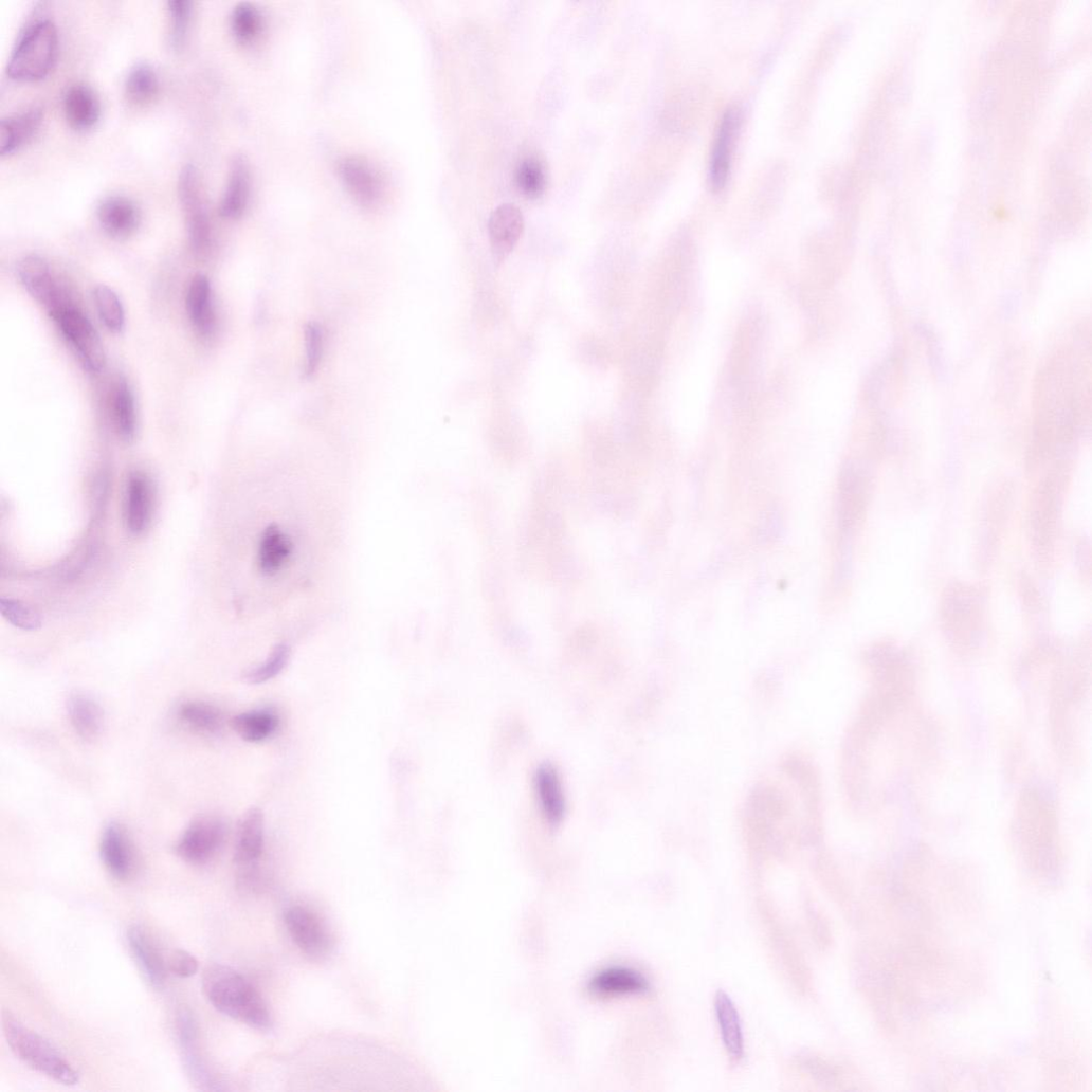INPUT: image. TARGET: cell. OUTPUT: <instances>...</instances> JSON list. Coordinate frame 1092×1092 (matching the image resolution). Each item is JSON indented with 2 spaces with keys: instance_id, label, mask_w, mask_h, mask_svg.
I'll return each mask as SVG.
<instances>
[{
  "instance_id": "6da1fadb",
  "label": "cell",
  "mask_w": 1092,
  "mask_h": 1092,
  "mask_svg": "<svg viewBox=\"0 0 1092 1092\" xmlns=\"http://www.w3.org/2000/svg\"><path fill=\"white\" fill-rule=\"evenodd\" d=\"M204 996L219 1013L258 1031H270L271 1014L256 988L238 971L223 965L206 969Z\"/></svg>"
},
{
  "instance_id": "7a4b0ae2",
  "label": "cell",
  "mask_w": 1092,
  "mask_h": 1092,
  "mask_svg": "<svg viewBox=\"0 0 1092 1092\" xmlns=\"http://www.w3.org/2000/svg\"><path fill=\"white\" fill-rule=\"evenodd\" d=\"M3 1030L11 1049L24 1063L61 1085L78 1084V1071L44 1037L10 1014L3 1018Z\"/></svg>"
},
{
  "instance_id": "3957f363",
  "label": "cell",
  "mask_w": 1092,
  "mask_h": 1092,
  "mask_svg": "<svg viewBox=\"0 0 1092 1092\" xmlns=\"http://www.w3.org/2000/svg\"><path fill=\"white\" fill-rule=\"evenodd\" d=\"M58 33L51 20H41L28 28L16 44L7 66L8 76L17 81L44 79L57 61Z\"/></svg>"
},
{
  "instance_id": "277c9868",
  "label": "cell",
  "mask_w": 1092,
  "mask_h": 1092,
  "mask_svg": "<svg viewBox=\"0 0 1092 1092\" xmlns=\"http://www.w3.org/2000/svg\"><path fill=\"white\" fill-rule=\"evenodd\" d=\"M62 335L90 372H101L106 365V353L99 335L88 317L66 302L50 313Z\"/></svg>"
},
{
  "instance_id": "5b68a950",
  "label": "cell",
  "mask_w": 1092,
  "mask_h": 1092,
  "mask_svg": "<svg viewBox=\"0 0 1092 1092\" xmlns=\"http://www.w3.org/2000/svg\"><path fill=\"white\" fill-rule=\"evenodd\" d=\"M178 188L192 251L199 258L206 257L213 245V230L200 178L194 166H186L181 171Z\"/></svg>"
},
{
  "instance_id": "8992f818",
  "label": "cell",
  "mask_w": 1092,
  "mask_h": 1092,
  "mask_svg": "<svg viewBox=\"0 0 1092 1092\" xmlns=\"http://www.w3.org/2000/svg\"><path fill=\"white\" fill-rule=\"evenodd\" d=\"M226 835L219 817L200 815L190 822L177 843V855L193 866L211 862L220 852Z\"/></svg>"
},
{
  "instance_id": "52a82bcc",
  "label": "cell",
  "mask_w": 1092,
  "mask_h": 1092,
  "mask_svg": "<svg viewBox=\"0 0 1092 1092\" xmlns=\"http://www.w3.org/2000/svg\"><path fill=\"white\" fill-rule=\"evenodd\" d=\"M285 923L293 941L308 958L324 961L332 953V934L320 916L307 907H289L285 912Z\"/></svg>"
},
{
  "instance_id": "ba28073f",
  "label": "cell",
  "mask_w": 1092,
  "mask_h": 1092,
  "mask_svg": "<svg viewBox=\"0 0 1092 1092\" xmlns=\"http://www.w3.org/2000/svg\"><path fill=\"white\" fill-rule=\"evenodd\" d=\"M154 497L150 477L142 471L131 472L127 478L124 501V522L130 533L139 535L149 528L153 516Z\"/></svg>"
},
{
  "instance_id": "9c48e42d",
  "label": "cell",
  "mask_w": 1092,
  "mask_h": 1092,
  "mask_svg": "<svg viewBox=\"0 0 1092 1092\" xmlns=\"http://www.w3.org/2000/svg\"><path fill=\"white\" fill-rule=\"evenodd\" d=\"M18 275L26 291L44 305L49 313L68 302L58 288L49 263L42 257L30 255L21 259Z\"/></svg>"
},
{
  "instance_id": "30bf717a",
  "label": "cell",
  "mask_w": 1092,
  "mask_h": 1092,
  "mask_svg": "<svg viewBox=\"0 0 1092 1092\" xmlns=\"http://www.w3.org/2000/svg\"><path fill=\"white\" fill-rule=\"evenodd\" d=\"M340 177L358 203L371 207L377 205L383 196V181L367 161L352 157L344 159L339 166Z\"/></svg>"
},
{
  "instance_id": "8fae6325",
  "label": "cell",
  "mask_w": 1092,
  "mask_h": 1092,
  "mask_svg": "<svg viewBox=\"0 0 1092 1092\" xmlns=\"http://www.w3.org/2000/svg\"><path fill=\"white\" fill-rule=\"evenodd\" d=\"M101 860L119 881H127L135 870V854L126 831L119 824L107 825L99 842Z\"/></svg>"
},
{
  "instance_id": "7c38bea8",
  "label": "cell",
  "mask_w": 1092,
  "mask_h": 1092,
  "mask_svg": "<svg viewBox=\"0 0 1092 1092\" xmlns=\"http://www.w3.org/2000/svg\"><path fill=\"white\" fill-rule=\"evenodd\" d=\"M127 942L148 982L156 988H163L167 981L168 966L150 933L141 925H132L127 930Z\"/></svg>"
},
{
  "instance_id": "4fadbf2b",
  "label": "cell",
  "mask_w": 1092,
  "mask_h": 1092,
  "mask_svg": "<svg viewBox=\"0 0 1092 1092\" xmlns=\"http://www.w3.org/2000/svg\"><path fill=\"white\" fill-rule=\"evenodd\" d=\"M740 124V113L733 108L727 110L721 120L710 160L709 178L714 189L724 188L728 181Z\"/></svg>"
},
{
  "instance_id": "5bb4252c",
  "label": "cell",
  "mask_w": 1092,
  "mask_h": 1092,
  "mask_svg": "<svg viewBox=\"0 0 1092 1092\" xmlns=\"http://www.w3.org/2000/svg\"><path fill=\"white\" fill-rule=\"evenodd\" d=\"M524 230V217L518 207L505 203L496 207L489 219V237L496 261H503L516 245Z\"/></svg>"
},
{
  "instance_id": "9a60e30c",
  "label": "cell",
  "mask_w": 1092,
  "mask_h": 1092,
  "mask_svg": "<svg viewBox=\"0 0 1092 1092\" xmlns=\"http://www.w3.org/2000/svg\"><path fill=\"white\" fill-rule=\"evenodd\" d=\"M294 552L291 536L277 524L265 528L259 539L257 565L261 575L275 577L290 562Z\"/></svg>"
},
{
  "instance_id": "2e32d148",
  "label": "cell",
  "mask_w": 1092,
  "mask_h": 1092,
  "mask_svg": "<svg viewBox=\"0 0 1092 1092\" xmlns=\"http://www.w3.org/2000/svg\"><path fill=\"white\" fill-rule=\"evenodd\" d=\"M97 218L104 232L116 239L131 236L141 223L139 207L130 199L122 196L103 200L97 210Z\"/></svg>"
},
{
  "instance_id": "e0dca14e",
  "label": "cell",
  "mask_w": 1092,
  "mask_h": 1092,
  "mask_svg": "<svg viewBox=\"0 0 1092 1092\" xmlns=\"http://www.w3.org/2000/svg\"><path fill=\"white\" fill-rule=\"evenodd\" d=\"M178 1035L185 1067L196 1084L204 1090H219L216 1078L211 1074L198 1051V1026L194 1017L183 1011L178 1016Z\"/></svg>"
},
{
  "instance_id": "ac0fdd59",
  "label": "cell",
  "mask_w": 1092,
  "mask_h": 1092,
  "mask_svg": "<svg viewBox=\"0 0 1092 1092\" xmlns=\"http://www.w3.org/2000/svg\"><path fill=\"white\" fill-rule=\"evenodd\" d=\"M263 814L258 807H251L242 816L237 830L234 849L237 867L248 869L259 860L263 851Z\"/></svg>"
},
{
  "instance_id": "d6986e66",
  "label": "cell",
  "mask_w": 1092,
  "mask_h": 1092,
  "mask_svg": "<svg viewBox=\"0 0 1092 1092\" xmlns=\"http://www.w3.org/2000/svg\"><path fill=\"white\" fill-rule=\"evenodd\" d=\"M649 989V981L639 971L621 966L601 970L589 983V990L600 997L642 995Z\"/></svg>"
},
{
  "instance_id": "ffe728a7",
  "label": "cell",
  "mask_w": 1092,
  "mask_h": 1092,
  "mask_svg": "<svg viewBox=\"0 0 1092 1092\" xmlns=\"http://www.w3.org/2000/svg\"><path fill=\"white\" fill-rule=\"evenodd\" d=\"M63 110L69 125L78 131L91 129L101 116L97 95L84 84L73 85L67 90L63 97Z\"/></svg>"
},
{
  "instance_id": "44dd1931",
  "label": "cell",
  "mask_w": 1092,
  "mask_h": 1092,
  "mask_svg": "<svg viewBox=\"0 0 1092 1092\" xmlns=\"http://www.w3.org/2000/svg\"><path fill=\"white\" fill-rule=\"evenodd\" d=\"M534 788L541 809L551 825L563 821L566 813V800L557 769L551 765H542L534 776Z\"/></svg>"
},
{
  "instance_id": "7402d4cb",
  "label": "cell",
  "mask_w": 1092,
  "mask_h": 1092,
  "mask_svg": "<svg viewBox=\"0 0 1092 1092\" xmlns=\"http://www.w3.org/2000/svg\"><path fill=\"white\" fill-rule=\"evenodd\" d=\"M42 119L40 108L3 119L0 123V156H12L26 145L39 130Z\"/></svg>"
},
{
  "instance_id": "603a6c76",
  "label": "cell",
  "mask_w": 1092,
  "mask_h": 1092,
  "mask_svg": "<svg viewBox=\"0 0 1092 1092\" xmlns=\"http://www.w3.org/2000/svg\"><path fill=\"white\" fill-rule=\"evenodd\" d=\"M251 194V177L247 162L236 158L231 166L229 181L220 202L219 213L225 219H238L245 212Z\"/></svg>"
},
{
  "instance_id": "cb8c5ba5",
  "label": "cell",
  "mask_w": 1092,
  "mask_h": 1092,
  "mask_svg": "<svg viewBox=\"0 0 1092 1092\" xmlns=\"http://www.w3.org/2000/svg\"><path fill=\"white\" fill-rule=\"evenodd\" d=\"M186 307L189 320L202 336H211L216 327V316L213 307L212 286L210 280L203 276H196L187 293Z\"/></svg>"
},
{
  "instance_id": "d4e9b609",
  "label": "cell",
  "mask_w": 1092,
  "mask_h": 1092,
  "mask_svg": "<svg viewBox=\"0 0 1092 1092\" xmlns=\"http://www.w3.org/2000/svg\"><path fill=\"white\" fill-rule=\"evenodd\" d=\"M68 715L76 734L86 742L96 740L105 724L104 711L91 697L75 694L69 698Z\"/></svg>"
},
{
  "instance_id": "484cf974",
  "label": "cell",
  "mask_w": 1092,
  "mask_h": 1092,
  "mask_svg": "<svg viewBox=\"0 0 1092 1092\" xmlns=\"http://www.w3.org/2000/svg\"><path fill=\"white\" fill-rule=\"evenodd\" d=\"M715 1011L726 1051L731 1059L740 1061L745 1052L742 1022L733 1001L723 990L716 995Z\"/></svg>"
},
{
  "instance_id": "4316f807",
  "label": "cell",
  "mask_w": 1092,
  "mask_h": 1092,
  "mask_svg": "<svg viewBox=\"0 0 1092 1092\" xmlns=\"http://www.w3.org/2000/svg\"><path fill=\"white\" fill-rule=\"evenodd\" d=\"M112 417L114 427L122 440L130 442L136 432V414L133 394L125 379H119L112 394Z\"/></svg>"
},
{
  "instance_id": "83f0119b",
  "label": "cell",
  "mask_w": 1092,
  "mask_h": 1092,
  "mask_svg": "<svg viewBox=\"0 0 1092 1092\" xmlns=\"http://www.w3.org/2000/svg\"><path fill=\"white\" fill-rule=\"evenodd\" d=\"M233 730L245 742H262L279 727V718L275 713L265 710L245 712L235 716L232 722Z\"/></svg>"
},
{
  "instance_id": "f1b7e54d",
  "label": "cell",
  "mask_w": 1092,
  "mask_h": 1092,
  "mask_svg": "<svg viewBox=\"0 0 1092 1092\" xmlns=\"http://www.w3.org/2000/svg\"><path fill=\"white\" fill-rule=\"evenodd\" d=\"M178 715L188 729L202 735H215L223 727V716L220 710L206 703H185L180 707Z\"/></svg>"
},
{
  "instance_id": "f546056e",
  "label": "cell",
  "mask_w": 1092,
  "mask_h": 1092,
  "mask_svg": "<svg viewBox=\"0 0 1092 1092\" xmlns=\"http://www.w3.org/2000/svg\"><path fill=\"white\" fill-rule=\"evenodd\" d=\"M159 91V76L152 67L139 65L129 71L125 81V93L130 103L147 105L157 97Z\"/></svg>"
},
{
  "instance_id": "4dcf8cb0",
  "label": "cell",
  "mask_w": 1092,
  "mask_h": 1092,
  "mask_svg": "<svg viewBox=\"0 0 1092 1092\" xmlns=\"http://www.w3.org/2000/svg\"><path fill=\"white\" fill-rule=\"evenodd\" d=\"M95 307L105 327L113 333H120L125 326V313L117 295L106 286H98L93 292Z\"/></svg>"
},
{
  "instance_id": "1f68e13d",
  "label": "cell",
  "mask_w": 1092,
  "mask_h": 1092,
  "mask_svg": "<svg viewBox=\"0 0 1092 1092\" xmlns=\"http://www.w3.org/2000/svg\"><path fill=\"white\" fill-rule=\"evenodd\" d=\"M291 658V648L281 643L272 650L267 659L259 666L244 672L242 679L250 686H260L279 675Z\"/></svg>"
},
{
  "instance_id": "d6a6232c",
  "label": "cell",
  "mask_w": 1092,
  "mask_h": 1092,
  "mask_svg": "<svg viewBox=\"0 0 1092 1092\" xmlns=\"http://www.w3.org/2000/svg\"><path fill=\"white\" fill-rule=\"evenodd\" d=\"M261 28L262 19L254 5L242 3L235 7L231 17V29L238 42L243 44L253 42L258 37Z\"/></svg>"
},
{
  "instance_id": "836d02e7",
  "label": "cell",
  "mask_w": 1092,
  "mask_h": 1092,
  "mask_svg": "<svg viewBox=\"0 0 1092 1092\" xmlns=\"http://www.w3.org/2000/svg\"><path fill=\"white\" fill-rule=\"evenodd\" d=\"M515 184L527 197L540 196L546 186V174L541 162L533 158L524 159L516 167Z\"/></svg>"
},
{
  "instance_id": "e575fe53",
  "label": "cell",
  "mask_w": 1092,
  "mask_h": 1092,
  "mask_svg": "<svg viewBox=\"0 0 1092 1092\" xmlns=\"http://www.w3.org/2000/svg\"><path fill=\"white\" fill-rule=\"evenodd\" d=\"M0 612L3 617L17 629L34 632L42 626L40 614L32 606L15 599L2 598Z\"/></svg>"
},
{
  "instance_id": "d590c367",
  "label": "cell",
  "mask_w": 1092,
  "mask_h": 1092,
  "mask_svg": "<svg viewBox=\"0 0 1092 1092\" xmlns=\"http://www.w3.org/2000/svg\"><path fill=\"white\" fill-rule=\"evenodd\" d=\"M168 12L171 20V43L175 50L181 51L189 33L194 3L190 0H174L168 2Z\"/></svg>"
},
{
  "instance_id": "8d00e7d4",
  "label": "cell",
  "mask_w": 1092,
  "mask_h": 1092,
  "mask_svg": "<svg viewBox=\"0 0 1092 1092\" xmlns=\"http://www.w3.org/2000/svg\"><path fill=\"white\" fill-rule=\"evenodd\" d=\"M324 353V332L320 325L310 323L306 327V377H312L322 361Z\"/></svg>"
},
{
  "instance_id": "74e56055",
  "label": "cell",
  "mask_w": 1092,
  "mask_h": 1092,
  "mask_svg": "<svg viewBox=\"0 0 1092 1092\" xmlns=\"http://www.w3.org/2000/svg\"><path fill=\"white\" fill-rule=\"evenodd\" d=\"M168 969L178 978L189 979L199 971V962L190 952L178 949L171 956Z\"/></svg>"
}]
</instances>
